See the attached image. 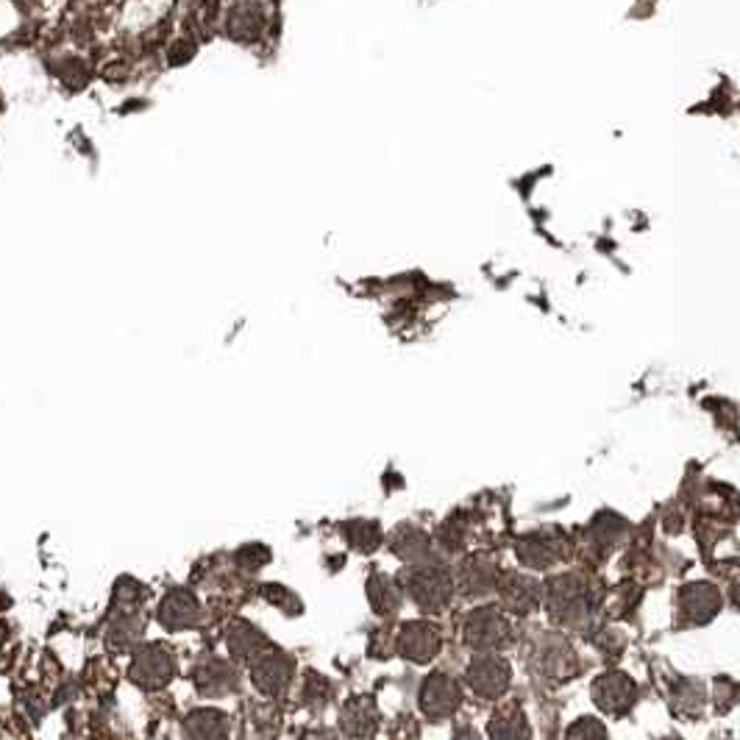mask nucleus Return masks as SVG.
I'll use <instances>...</instances> for the list:
<instances>
[{"mask_svg": "<svg viewBox=\"0 0 740 740\" xmlns=\"http://www.w3.org/2000/svg\"><path fill=\"white\" fill-rule=\"evenodd\" d=\"M593 697L599 702V707H604L607 713H620L635 702V682L624 674H604L599 682L593 685Z\"/></svg>", "mask_w": 740, "mask_h": 740, "instance_id": "obj_5", "label": "nucleus"}, {"mask_svg": "<svg viewBox=\"0 0 740 740\" xmlns=\"http://www.w3.org/2000/svg\"><path fill=\"white\" fill-rule=\"evenodd\" d=\"M468 682L476 693H481L485 699H493L504 693L506 685H510V668H506L504 660L481 657L468 668Z\"/></svg>", "mask_w": 740, "mask_h": 740, "instance_id": "obj_3", "label": "nucleus"}, {"mask_svg": "<svg viewBox=\"0 0 740 740\" xmlns=\"http://www.w3.org/2000/svg\"><path fill=\"white\" fill-rule=\"evenodd\" d=\"M406 590L412 593V599L424 604L426 610L440 607L451 593V579L446 576L443 568H415L406 576Z\"/></svg>", "mask_w": 740, "mask_h": 740, "instance_id": "obj_1", "label": "nucleus"}, {"mask_svg": "<svg viewBox=\"0 0 740 740\" xmlns=\"http://www.w3.org/2000/svg\"><path fill=\"white\" fill-rule=\"evenodd\" d=\"M190 740H223L226 738V722L221 713H196L184 727Z\"/></svg>", "mask_w": 740, "mask_h": 740, "instance_id": "obj_11", "label": "nucleus"}, {"mask_svg": "<svg viewBox=\"0 0 740 740\" xmlns=\"http://www.w3.org/2000/svg\"><path fill=\"white\" fill-rule=\"evenodd\" d=\"M173 674V660L167 654V649H148L137 657L134 665V677L140 679L142 685H162L167 682Z\"/></svg>", "mask_w": 740, "mask_h": 740, "instance_id": "obj_8", "label": "nucleus"}, {"mask_svg": "<svg viewBox=\"0 0 740 740\" xmlns=\"http://www.w3.org/2000/svg\"><path fill=\"white\" fill-rule=\"evenodd\" d=\"M568 740H607V732H604V727H601L599 722H593V718H582V722H576L574 727H570Z\"/></svg>", "mask_w": 740, "mask_h": 740, "instance_id": "obj_16", "label": "nucleus"}, {"mask_svg": "<svg viewBox=\"0 0 740 740\" xmlns=\"http://www.w3.org/2000/svg\"><path fill=\"white\" fill-rule=\"evenodd\" d=\"M682 601H685V610H688L690 615H693V620H699V624H704V620L713 618L715 613H718V593H715L713 588H707V585H693V588H688L682 593Z\"/></svg>", "mask_w": 740, "mask_h": 740, "instance_id": "obj_9", "label": "nucleus"}, {"mask_svg": "<svg viewBox=\"0 0 740 740\" xmlns=\"http://www.w3.org/2000/svg\"><path fill=\"white\" fill-rule=\"evenodd\" d=\"M399 649L406 657L415 660V663H426V660L435 657L437 649H440V635L431 627H426V624H410V627H404V632H401Z\"/></svg>", "mask_w": 740, "mask_h": 740, "instance_id": "obj_6", "label": "nucleus"}, {"mask_svg": "<svg viewBox=\"0 0 740 740\" xmlns=\"http://www.w3.org/2000/svg\"><path fill=\"white\" fill-rule=\"evenodd\" d=\"M228 645H231L237 654H253V657H260V654L265 652V638L251 627L235 629V632L228 635Z\"/></svg>", "mask_w": 740, "mask_h": 740, "instance_id": "obj_15", "label": "nucleus"}, {"mask_svg": "<svg viewBox=\"0 0 740 740\" xmlns=\"http://www.w3.org/2000/svg\"><path fill=\"white\" fill-rule=\"evenodd\" d=\"M196 599L190 593H184V590H176V593L167 595V601H162V624L173 629L187 627L196 618Z\"/></svg>", "mask_w": 740, "mask_h": 740, "instance_id": "obj_10", "label": "nucleus"}, {"mask_svg": "<svg viewBox=\"0 0 740 740\" xmlns=\"http://www.w3.org/2000/svg\"><path fill=\"white\" fill-rule=\"evenodd\" d=\"M253 679L265 693H279L290 682V663L276 652H262L253 663Z\"/></svg>", "mask_w": 740, "mask_h": 740, "instance_id": "obj_7", "label": "nucleus"}, {"mask_svg": "<svg viewBox=\"0 0 740 740\" xmlns=\"http://www.w3.org/2000/svg\"><path fill=\"white\" fill-rule=\"evenodd\" d=\"M367 593H371V601H374V607L379 610V613H396V610H399L401 595L387 576H374Z\"/></svg>", "mask_w": 740, "mask_h": 740, "instance_id": "obj_12", "label": "nucleus"}, {"mask_svg": "<svg viewBox=\"0 0 740 740\" xmlns=\"http://www.w3.org/2000/svg\"><path fill=\"white\" fill-rule=\"evenodd\" d=\"M490 738L493 740H529V727L524 715H496L490 722Z\"/></svg>", "mask_w": 740, "mask_h": 740, "instance_id": "obj_14", "label": "nucleus"}, {"mask_svg": "<svg viewBox=\"0 0 740 740\" xmlns=\"http://www.w3.org/2000/svg\"><path fill=\"white\" fill-rule=\"evenodd\" d=\"M456 740H476V735L471 732V729H462V732H460V738H456Z\"/></svg>", "mask_w": 740, "mask_h": 740, "instance_id": "obj_17", "label": "nucleus"}, {"mask_svg": "<svg viewBox=\"0 0 740 740\" xmlns=\"http://www.w3.org/2000/svg\"><path fill=\"white\" fill-rule=\"evenodd\" d=\"M504 599L510 601L515 610H529V607H535V601H538V590H535V582H529V579H520V576H506Z\"/></svg>", "mask_w": 740, "mask_h": 740, "instance_id": "obj_13", "label": "nucleus"}, {"mask_svg": "<svg viewBox=\"0 0 740 740\" xmlns=\"http://www.w3.org/2000/svg\"><path fill=\"white\" fill-rule=\"evenodd\" d=\"M506 635V620L496 610H476L465 624V638L474 649H496Z\"/></svg>", "mask_w": 740, "mask_h": 740, "instance_id": "obj_4", "label": "nucleus"}, {"mask_svg": "<svg viewBox=\"0 0 740 740\" xmlns=\"http://www.w3.org/2000/svg\"><path fill=\"white\" fill-rule=\"evenodd\" d=\"M421 704H424L426 715H431L435 722H443L460 707V688L446 674H435L426 679L424 690H421Z\"/></svg>", "mask_w": 740, "mask_h": 740, "instance_id": "obj_2", "label": "nucleus"}]
</instances>
